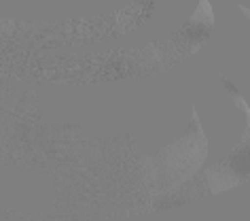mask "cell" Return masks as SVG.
<instances>
[{
  "label": "cell",
  "instance_id": "3957f363",
  "mask_svg": "<svg viewBox=\"0 0 250 221\" xmlns=\"http://www.w3.org/2000/svg\"><path fill=\"white\" fill-rule=\"evenodd\" d=\"M233 172L240 176L242 183L250 181V125H246L242 141L237 143V147L231 151L227 160H223Z\"/></svg>",
  "mask_w": 250,
  "mask_h": 221
},
{
  "label": "cell",
  "instance_id": "277c9868",
  "mask_svg": "<svg viewBox=\"0 0 250 221\" xmlns=\"http://www.w3.org/2000/svg\"><path fill=\"white\" fill-rule=\"evenodd\" d=\"M240 11H242L244 15H246V20L250 22V9H246V7H244V4H240Z\"/></svg>",
  "mask_w": 250,
  "mask_h": 221
},
{
  "label": "cell",
  "instance_id": "7a4b0ae2",
  "mask_svg": "<svg viewBox=\"0 0 250 221\" xmlns=\"http://www.w3.org/2000/svg\"><path fill=\"white\" fill-rule=\"evenodd\" d=\"M204 179H206V185H208V189L212 194H221V192H227V189L242 185L240 176H237L225 162H218L214 166H210L206 170Z\"/></svg>",
  "mask_w": 250,
  "mask_h": 221
},
{
  "label": "cell",
  "instance_id": "6da1fadb",
  "mask_svg": "<svg viewBox=\"0 0 250 221\" xmlns=\"http://www.w3.org/2000/svg\"><path fill=\"white\" fill-rule=\"evenodd\" d=\"M206 151H208V143H206L202 125L197 122V113L193 111L191 125L185 132V136L153 157V162L157 164L155 174L161 181V185L176 187L178 183H185L202 166Z\"/></svg>",
  "mask_w": 250,
  "mask_h": 221
}]
</instances>
